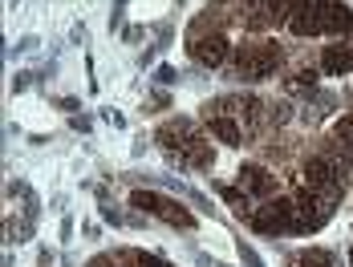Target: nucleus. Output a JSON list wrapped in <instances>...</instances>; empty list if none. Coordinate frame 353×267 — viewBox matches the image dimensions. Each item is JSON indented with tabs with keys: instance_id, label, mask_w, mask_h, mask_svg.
<instances>
[{
	"instance_id": "nucleus-1",
	"label": "nucleus",
	"mask_w": 353,
	"mask_h": 267,
	"mask_svg": "<svg viewBox=\"0 0 353 267\" xmlns=\"http://www.w3.org/2000/svg\"><path fill=\"white\" fill-rule=\"evenodd\" d=\"M159 146L167 154H175L179 162H187L191 170H212V162H215V150L208 142V134L199 130L195 122H187V118L163 122L159 126Z\"/></svg>"
},
{
	"instance_id": "nucleus-2",
	"label": "nucleus",
	"mask_w": 353,
	"mask_h": 267,
	"mask_svg": "<svg viewBox=\"0 0 353 267\" xmlns=\"http://www.w3.org/2000/svg\"><path fill=\"white\" fill-rule=\"evenodd\" d=\"M284 69V49L272 36H252L240 49H232V73L240 81H264Z\"/></svg>"
},
{
	"instance_id": "nucleus-3",
	"label": "nucleus",
	"mask_w": 353,
	"mask_h": 267,
	"mask_svg": "<svg viewBox=\"0 0 353 267\" xmlns=\"http://www.w3.org/2000/svg\"><path fill=\"white\" fill-rule=\"evenodd\" d=\"M248 227L260 235H301L296 199H268L260 211L248 215Z\"/></svg>"
},
{
	"instance_id": "nucleus-4",
	"label": "nucleus",
	"mask_w": 353,
	"mask_h": 267,
	"mask_svg": "<svg viewBox=\"0 0 353 267\" xmlns=\"http://www.w3.org/2000/svg\"><path fill=\"white\" fill-rule=\"evenodd\" d=\"M130 202L139 206V211H150V215H159L163 223H171V227H183V231H191L195 227V219H191V211L183 206V202L167 199V195H154V191H134Z\"/></svg>"
},
{
	"instance_id": "nucleus-5",
	"label": "nucleus",
	"mask_w": 353,
	"mask_h": 267,
	"mask_svg": "<svg viewBox=\"0 0 353 267\" xmlns=\"http://www.w3.org/2000/svg\"><path fill=\"white\" fill-rule=\"evenodd\" d=\"M187 49H191V57H195V61H203L208 69L223 65V61H232V45H228V36H223V33L187 36Z\"/></svg>"
},
{
	"instance_id": "nucleus-6",
	"label": "nucleus",
	"mask_w": 353,
	"mask_h": 267,
	"mask_svg": "<svg viewBox=\"0 0 353 267\" xmlns=\"http://www.w3.org/2000/svg\"><path fill=\"white\" fill-rule=\"evenodd\" d=\"M236 182H240V191L252 195V199H268L276 191V174L268 167H260V162H244L240 174H236Z\"/></svg>"
},
{
	"instance_id": "nucleus-7",
	"label": "nucleus",
	"mask_w": 353,
	"mask_h": 267,
	"mask_svg": "<svg viewBox=\"0 0 353 267\" xmlns=\"http://www.w3.org/2000/svg\"><path fill=\"white\" fill-rule=\"evenodd\" d=\"M353 69V41H337L321 53V73L337 77V73H350Z\"/></svg>"
},
{
	"instance_id": "nucleus-8",
	"label": "nucleus",
	"mask_w": 353,
	"mask_h": 267,
	"mask_svg": "<svg viewBox=\"0 0 353 267\" xmlns=\"http://www.w3.org/2000/svg\"><path fill=\"white\" fill-rule=\"evenodd\" d=\"M329 138H333V142H337V146L345 150V158L353 162V109H350V114H341V118L333 122V130H329Z\"/></svg>"
},
{
	"instance_id": "nucleus-9",
	"label": "nucleus",
	"mask_w": 353,
	"mask_h": 267,
	"mask_svg": "<svg viewBox=\"0 0 353 267\" xmlns=\"http://www.w3.org/2000/svg\"><path fill=\"white\" fill-rule=\"evenodd\" d=\"M139 267H171V264H163V259H150V255H139Z\"/></svg>"
},
{
	"instance_id": "nucleus-10",
	"label": "nucleus",
	"mask_w": 353,
	"mask_h": 267,
	"mask_svg": "<svg viewBox=\"0 0 353 267\" xmlns=\"http://www.w3.org/2000/svg\"><path fill=\"white\" fill-rule=\"evenodd\" d=\"M288 267H313V264H309V259H305V251H301V255H292V259H288Z\"/></svg>"
},
{
	"instance_id": "nucleus-11",
	"label": "nucleus",
	"mask_w": 353,
	"mask_h": 267,
	"mask_svg": "<svg viewBox=\"0 0 353 267\" xmlns=\"http://www.w3.org/2000/svg\"><path fill=\"white\" fill-rule=\"evenodd\" d=\"M350 259H353V251H350Z\"/></svg>"
}]
</instances>
